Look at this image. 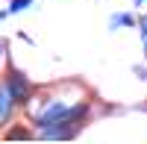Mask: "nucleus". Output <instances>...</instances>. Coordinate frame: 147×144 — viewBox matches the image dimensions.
<instances>
[{
    "mask_svg": "<svg viewBox=\"0 0 147 144\" xmlns=\"http://www.w3.org/2000/svg\"><path fill=\"white\" fill-rule=\"evenodd\" d=\"M6 91L12 94V100H15V103H21V100H27V97H30V82L24 79L21 74H12V77H9V88H6Z\"/></svg>",
    "mask_w": 147,
    "mask_h": 144,
    "instance_id": "nucleus-1",
    "label": "nucleus"
},
{
    "mask_svg": "<svg viewBox=\"0 0 147 144\" xmlns=\"http://www.w3.org/2000/svg\"><path fill=\"white\" fill-rule=\"evenodd\" d=\"M12 103H15V100H12V94L0 88V121H3V118L12 112Z\"/></svg>",
    "mask_w": 147,
    "mask_h": 144,
    "instance_id": "nucleus-2",
    "label": "nucleus"
},
{
    "mask_svg": "<svg viewBox=\"0 0 147 144\" xmlns=\"http://www.w3.org/2000/svg\"><path fill=\"white\" fill-rule=\"evenodd\" d=\"M124 24L132 27V15H115V18H112V27H124Z\"/></svg>",
    "mask_w": 147,
    "mask_h": 144,
    "instance_id": "nucleus-3",
    "label": "nucleus"
},
{
    "mask_svg": "<svg viewBox=\"0 0 147 144\" xmlns=\"http://www.w3.org/2000/svg\"><path fill=\"white\" fill-rule=\"evenodd\" d=\"M30 3H32V0H12V6H9V9H12V12H21V9H27Z\"/></svg>",
    "mask_w": 147,
    "mask_h": 144,
    "instance_id": "nucleus-4",
    "label": "nucleus"
},
{
    "mask_svg": "<svg viewBox=\"0 0 147 144\" xmlns=\"http://www.w3.org/2000/svg\"><path fill=\"white\" fill-rule=\"evenodd\" d=\"M136 3H138V6H147V0H136Z\"/></svg>",
    "mask_w": 147,
    "mask_h": 144,
    "instance_id": "nucleus-5",
    "label": "nucleus"
},
{
    "mask_svg": "<svg viewBox=\"0 0 147 144\" xmlns=\"http://www.w3.org/2000/svg\"><path fill=\"white\" fill-rule=\"evenodd\" d=\"M144 50H147V30H144Z\"/></svg>",
    "mask_w": 147,
    "mask_h": 144,
    "instance_id": "nucleus-6",
    "label": "nucleus"
},
{
    "mask_svg": "<svg viewBox=\"0 0 147 144\" xmlns=\"http://www.w3.org/2000/svg\"><path fill=\"white\" fill-rule=\"evenodd\" d=\"M141 27H144V30H147V18H144V21H141Z\"/></svg>",
    "mask_w": 147,
    "mask_h": 144,
    "instance_id": "nucleus-7",
    "label": "nucleus"
}]
</instances>
